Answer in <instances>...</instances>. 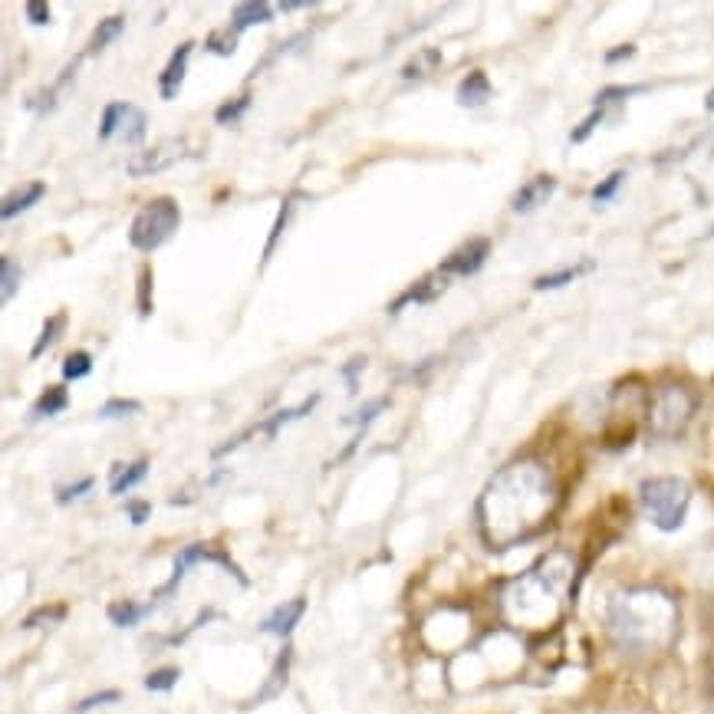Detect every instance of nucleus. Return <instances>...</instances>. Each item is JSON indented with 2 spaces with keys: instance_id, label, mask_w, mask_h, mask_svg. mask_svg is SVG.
Returning <instances> with one entry per match:
<instances>
[{
  "instance_id": "nucleus-1",
  "label": "nucleus",
  "mask_w": 714,
  "mask_h": 714,
  "mask_svg": "<svg viewBox=\"0 0 714 714\" xmlns=\"http://www.w3.org/2000/svg\"><path fill=\"white\" fill-rule=\"evenodd\" d=\"M557 510V484L540 461H514L487 481L478 501L481 537L491 550H510L537 537Z\"/></svg>"
},
{
  "instance_id": "nucleus-2",
  "label": "nucleus",
  "mask_w": 714,
  "mask_h": 714,
  "mask_svg": "<svg viewBox=\"0 0 714 714\" xmlns=\"http://www.w3.org/2000/svg\"><path fill=\"white\" fill-rule=\"evenodd\" d=\"M573 586V557L570 553H550L540 563L510 580L501 593V609L507 626L520 632H547L557 626Z\"/></svg>"
},
{
  "instance_id": "nucleus-3",
  "label": "nucleus",
  "mask_w": 714,
  "mask_h": 714,
  "mask_svg": "<svg viewBox=\"0 0 714 714\" xmlns=\"http://www.w3.org/2000/svg\"><path fill=\"white\" fill-rule=\"evenodd\" d=\"M606 626L622 652L659 655L678 636V603L652 586L622 589L612 596Z\"/></svg>"
},
{
  "instance_id": "nucleus-4",
  "label": "nucleus",
  "mask_w": 714,
  "mask_h": 714,
  "mask_svg": "<svg viewBox=\"0 0 714 714\" xmlns=\"http://www.w3.org/2000/svg\"><path fill=\"white\" fill-rule=\"evenodd\" d=\"M691 504V487L682 478H652L642 484V507L649 520L665 534H672L685 524Z\"/></svg>"
},
{
  "instance_id": "nucleus-5",
  "label": "nucleus",
  "mask_w": 714,
  "mask_h": 714,
  "mask_svg": "<svg viewBox=\"0 0 714 714\" xmlns=\"http://www.w3.org/2000/svg\"><path fill=\"white\" fill-rule=\"evenodd\" d=\"M698 408V395L682 382H668L659 385L649 399V428L659 438H675L685 432V425L691 422Z\"/></svg>"
},
{
  "instance_id": "nucleus-6",
  "label": "nucleus",
  "mask_w": 714,
  "mask_h": 714,
  "mask_svg": "<svg viewBox=\"0 0 714 714\" xmlns=\"http://www.w3.org/2000/svg\"><path fill=\"white\" fill-rule=\"evenodd\" d=\"M181 224V208L175 198H155L145 208H139V214L132 218L129 228V244L135 251L152 254L158 251L165 241H172L175 231Z\"/></svg>"
},
{
  "instance_id": "nucleus-7",
  "label": "nucleus",
  "mask_w": 714,
  "mask_h": 714,
  "mask_svg": "<svg viewBox=\"0 0 714 714\" xmlns=\"http://www.w3.org/2000/svg\"><path fill=\"white\" fill-rule=\"evenodd\" d=\"M320 405V395H310V399L306 402H300V405H293V408H280V412H274L267 418V422H260V425H254L251 432H244V435H237L234 441H228V445L224 448H218L214 451V458H224L228 455V451H234V448H241L247 438L251 435H267V438H277L280 435V428H287L290 422H297V418H306V415H313V408Z\"/></svg>"
},
{
  "instance_id": "nucleus-8",
  "label": "nucleus",
  "mask_w": 714,
  "mask_h": 714,
  "mask_svg": "<svg viewBox=\"0 0 714 714\" xmlns=\"http://www.w3.org/2000/svg\"><path fill=\"white\" fill-rule=\"evenodd\" d=\"M191 149L185 139H175V142H162L155 149H142L139 155L129 162V175L132 178H149V175H162L165 168H172L181 158H188Z\"/></svg>"
},
{
  "instance_id": "nucleus-9",
  "label": "nucleus",
  "mask_w": 714,
  "mask_h": 714,
  "mask_svg": "<svg viewBox=\"0 0 714 714\" xmlns=\"http://www.w3.org/2000/svg\"><path fill=\"white\" fill-rule=\"evenodd\" d=\"M487 254H491V241H487V237H471V241H464L458 251H451L438 270L445 277H471L484 267Z\"/></svg>"
},
{
  "instance_id": "nucleus-10",
  "label": "nucleus",
  "mask_w": 714,
  "mask_h": 714,
  "mask_svg": "<svg viewBox=\"0 0 714 714\" xmlns=\"http://www.w3.org/2000/svg\"><path fill=\"white\" fill-rule=\"evenodd\" d=\"M191 50H195V43L185 40L181 47L172 53V60L165 63V70L162 76H158V93H162V99H175L181 93V83H185V73H188V56Z\"/></svg>"
},
{
  "instance_id": "nucleus-11",
  "label": "nucleus",
  "mask_w": 714,
  "mask_h": 714,
  "mask_svg": "<svg viewBox=\"0 0 714 714\" xmlns=\"http://www.w3.org/2000/svg\"><path fill=\"white\" fill-rule=\"evenodd\" d=\"M445 287H448V277L441 274V270H435L432 277L415 280V287H408V290L402 293V297L392 303V313L405 310L408 303H412V306H425V303H432V300L441 297V293H445Z\"/></svg>"
},
{
  "instance_id": "nucleus-12",
  "label": "nucleus",
  "mask_w": 714,
  "mask_h": 714,
  "mask_svg": "<svg viewBox=\"0 0 714 714\" xmlns=\"http://www.w3.org/2000/svg\"><path fill=\"white\" fill-rule=\"evenodd\" d=\"M306 612V599H290V603H280L270 616L260 622V632H270V636H290L297 629V622L303 619Z\"/></svg>"
},
{
  "instance_id": "nucleus-13",
  "label": "nucleus",
  "mask_w": 714,
  "mask_h": 714,
  "mask_svg": "<svg viewBox=\"0 0 714 714\" xmlns=\"http://www.w3.org/2000/svg\"><path fill=\"white\" fill-rule=\"evenodd\" d=\"M553 191H557V178L537 175L534 181H527V185L514 195V211H517V214H527V211L540 208L543 201H550Z\"/></svg>"
},
{
  "instance_id": "nucleus-14",
  "label": "nucleus",
  "mask_w": 714,
  "mask_h": 714,
  "mask_svg": "<svg viewBox=\"0 0 714 714\" xmlns=\"http://www.w3.org/2000/svg\"><path fill=\"white\" fill-rule=\"evenodd\" d=\"M43 195H47V185H43V181H30V185H24L20 191H10L4 204H0V218L4 221L20 218V214L30 211L37 201H43Z\"/></svg>"
},
{
  "instance_id": "nucleus-15",
  "label": "nucleus",
  "mask_w": 714,
  "mask_h": 714,
  "mask_svg": "<svg viewBox=\"0 0 714 714\" xmlns=\"http://www.w3.org/2000/svg\"><path fill=\"white\" fill-rule=\"evenodd\" d=\"M491 96H494V89H491V79H487L484 70H471L458 83V106H464V109H478Z\"/></svg>"
},
{
  "instance_id": "nucleus-16",
  "label": "nucleus",
  "mask_w": 714,
  "mask_h": 714,
  "mask_svg": "<svg viewBox=\"0 0 714 714\" xmlns=\"http://www.w3.org/2000/svg\"><path fill=\"white\" fill-rule=\"evenodd\" d=\"M274 20V7L264 4V0H251V4H234L231 10V30L241 33L247 27H260Z\"/></svg>"
},
{
  "instance_id": "nucleus-17",
  "label": "nucleus",
  "mask_w": 714,
  "mask_h": 714,
  "mask_svg": "<svg viewBox=\"0 0 714 714\" xmlns=\"http://www.w3.org/2000/svg\"><path fill=\"white\" fill-rule=\"evenodd\" d=\"M145 129H149V119H145V112L139 106H132V102H122V122H119V132L122 139L135 149L142 152V142H145Z\"/></svg>"
},
{
  "instance_id": "nucleus-18",
  "label": "nucleus",
  "mask_w": 714,
  "mask_h": 714,
  "mask_svg": "<svg viewBox=\"0 0 714 714\" xmlns=\"http://www.w3.org/2000/svg\"><path fill=\"white\" fill-rule=\"evenodd\" d=\"M145 478H149V461H132V464H122V468H116V474H112L109 494H112V497L126 494V491H132L135 484H142Z\"/></svg>"
},
{
  "instance_id": "nucleus-19",
  "label": "nucleus",
  "mask_w": 714,
  "mask_h": 714,
  "mask_svg": "<svg viewBox=\"0 0 714 714\" xmlns=\"http://www.w3.org/2000/svg\"><path fill=\"white\" fill-rule=\"evenodd\" d=\"M66 405H70V389H66V385H50V389H43L40 399L33 402V415L53 418V415L66 412Z\"/></svg>"
},
{
  "instance_id": "nucleus-20",
  "label": "nucleus",
  "mask_w": 714,
  "mask_h": 714,
  "mask_svg": "<svg viewBox=\"0 0 714 714\" xmlns=\"http://www.w3.org/2000/svg\"><path fill=\"white\" fill-rule=\"evenodd\" d=\"M122 30H126V17H106L102 24L93 30V40H89V50L86 53H99V50H106L109 43H116L122 37Z\"/></svg>"
},
{
  "instance_id": "nucleus-21",
  "label": "nucleus",
  "mask_w": 714,
  "mask_h": 714,
  "mask_svg": "<svg viewBox=\"0 0 714 714\" xmlns=\"http://www.w3.org/2000/svg\"><path fill=\"white\" fill-rule=\"evenodd\" d=\"M66 326V313H56V316H50L47 323H43V330H40V336H37V343H33V349H30V359H40L43 353H47V349L56 343V339H60V330Z\"/></svg>"
},
{
  "instance_id": "nucleus-22",
  "label": "nucleus",
  "mask_w": 714,
  "mask_h": 714,
  "mask_svg": "<svg viewBox=\"0 0 714 714\" xmlns=\"http://www.w3.org/2000/svg\"><path fill=\"white\" fill-rule=\"evenodd\" d=\"M293 208H297V191H293V195L283 198V204H280L277 221H274V231H270V237H267V247H264V260H270V254H274V247H277V241H280V234L287 231V221H290Z\"/></svg>"
},
{
  "instance_id": "nucleus-23",
  "label": "nucleus",
  "mask_w": 714,
  "mask_h": 714,
  "mask_svg": "<svg viewBox=\"0 0 714 714\" xmlns=\"http://www.w3.org/2000/svg\"><path fill=\"white\" fill-rule=\"evenodd\" d=\"M385 408H389V399H385V395H379V399L362 402V405H359V412H356V415H346L343 422H346V425H356L359 432H362V428H366V425L376 422V418L385 412Z\"/></svg>"
},
{
  "instance_id": "nucleus-24",
  "label": "nucleus",
  "mask_w": 714,
  "mask_h": 714,
  "mask_svg": "<svg viewBox=\"0 0 714 714\" xmlns=\"http://www.w3.org/2000/svg\"><path fill=\"white\" fill-rule=\"evenodd\" d=\"M251 96H237V99H228V102H221L218 112H214V122L218 126H234V122H241L244 119V112L251 109Z\"/></svg>"
},
{
  "instance_id": "nucleus-25",
  "label": "nucleus",
  "mask_w": 714,
  "mask_h": 714,
  "mask_svg": "<svg viewBox=\"0 0 714 714\" xmlns=\"http://www.w3.org/2000/svg\"><path fill=\"white\" fill-rule=\"evenodd\" d=\"M89 372H93V356L86 353V349H76L63 359V379L66 382H76V379H86Z\"/></svg>"
},
{
  "instance_id": "nucleus-26",
  "label": "nucleus",
  "mask_w": 714,
  "mask_h": 714,
  "mask_svg": "<svg viewBox=\"0 0 714 714\" xmlns=\"http://www.w3.org/2000/svg\"><path fill=\"white\" fill-rule=\"evenodd\" d=\"M20 287V267L10 257H0V303H10Z\"/></svg>"
},
{
  "instance_id": "nucleus-27",
  "label": "nucleus",
  "mask_w": 714,
  "mask_h": 714,
  "mask_svg": "<svg viewBox=\"0 0 714 714\" xmlns=\"http://www.w3.org/2000/svg\"><path fill=\"white\" fill-rule=\"evenodd\" d=\"M589 267H593V264H580V267H570V270H557V274L537 277V280H534V290H557V287H566V283H573L576 277H583Z\"/></svg>"
},
{
  "instance_id": "nucleus-28",
  "label": "nucleus",
  "mask_w": 714,
  "mask_h": 714,
  "mask_svg": "<svg viewBox=\"0 0 714 714\" xmlns=\"http://www.w3.org/2000/svg\"><path fill=\"white\" fill-rule=\"evenodd\" d=\"M145 612H149V606H135V603H112L109 606V619L116 622V626H122V629H129V626H135V622H139Z\"/></svg>"
},
{
  "instance_id": "nucleus-29",
  "label": "nucleus",
  "mask_w": 714,
  "mask_h": 714,
  "mask_svg": "<svg viewBox=\"0 0 714 714\" xmlns=\"http://www.w3.org/2000/svg\"><path fill=\"white\" fill-rule=\"evenodd\" d=\"M139 412H142L139 399H109L106 405L99 408V418H129V415H139Z\"/></svg>"
},
{
  "instance_id": "nucleus-30",
  "label": "nucleus",
  "mask_w": 714,
  "mask_h": 714,
  "mask_svg": "<svg viewBox=\"0 0 714 714\" xmlns=\"http://www.w3.org/2000/svg\"><path fill=\"white\" fill-rule=\"evenodd\" d=\"M119 122H122V102H109L106 109H102V122H99V139L109 142L112 135L119 132Z\"/></svg>"
},
{
  "instance_id": "nucleus-31",
  "label": "nucleus",
  "mask_w": 714,
  "mask_h": 714,
  "mask_svg": "<svg viewBox=\"0 0 714 714\" xmlns=\"http://www.w3.org/2000/svg\"><path fill=\"white\" fill-rule=\"evenodd\" d=\"M622 181H626V172H612L606 181H599V185L593 188V201L596 204H606L616 198V191L622 188Z\"/></svg>"
},
{
  "instance_id": "nucleus-32",
  "label": "nucleus",
  "mask_w": 714,
  "mask_h": 714,
  "mask_svg": "<svg viewBox=\"0 0 714 714\" xmlns=\"http://www.w3.org/2000/svg\"><path fill=\"white\" fill-rule=\"evenodd\" d=\"M139 316L142 320L152 316V270L149 267L139 270Z\"/></svg>"
},
{
  "instance_id": "nucleus-33",
  "label": "nucleus",
  "mask_w": 714,
  "mask_h": 714,
  "mask_svg": "<svg viewBox=\"0 0 714 714\" xmlns=\"http://www.w3.org/2000/svg\"><path fill=\"white\" fill-rule=\"evenodd\" d=\"M204 50L208 53H218V56H231L237 50V33H211L208 43H204Z\"/></svg>"
},
{
  "instance_id": "nucleus-34",
  "label": "nucleus",
  "mask_w": 714,
  "mask_h": 714,
  "mask_svg": "<svg viewBox=\"0 0 714 714\" xmlns=\"http://www.w3.org/2000/svg\"><path fill=\"white\" fill-rule=\"evenodd\" d=\"M93 478H83V481H76V484H66V487H60V491H56V501L60 504H70V501H79V497H86L89 491H93Z\"/></svg>"
},
{
  "instance_id": "nucleus-35",
  "label": "nucleus",
  "mask_w": 714,
  "mask_h": 714,
  "mask_svg": "<svg viewBox=\"0 0 714 714\" xmlns=\"http://www.w3.org/2000/svg\"><path fill=\"white\" fill-rule=\"evenodd\" d=\"M178 682V668H158V672H152L149 678H145V688L149 691H168V688H175Z\"/></svg>"
},
{
  "instance_id": "nucleus-36",
  "label": "nucleus",
  "mask_w": 714,
  "mask_h": 714,
  "mask_svg": "<svg viewBox=\"0 0 714 714\" xmlns=\"http://www.w3.org/2000/svg\"><path fill=\"white\" fill-rule=\"evenodd\" d=\"M425 63H441V53H438V50H425L422 56H418V60L405 63L402 76H405V79H418V76H425V73H428V70H425Z\"/></svg>"
},
{
  "instance_id": "nucleus-37",
  "label": "nucleus",
  "mask_w": 714,
  "mask_h": 714,
  "mask_svg": "<svg viewBox=\"0 0 714 714\" xmlns=\"http://www.w3.org/2000/svg\"><path fill=\"white\" fill-rule=\"evenodd\" d=\"M24 14L30 24H37V27H47L50 24V4L47 0H27L24 4Z\"/></svg>"
},
{
  "instance_id": "nucleus-38",
  "label": "nucleus",
  "mask_w": 714,
  "mask_h": 714,
  "mask_svg": "<svg viewBox=\"0 0 714 714\" xmlns=\"http://www.w3.org/2000/svg\"><path fill=\"white\" fill-rule=\"evenodd\" d=\"M122 695L119 691H99V695H93V698H86V701H79V714H86V711H93V708H99V705H112V701H119Z\"/></svg>"
},
{
  "instance_id": "nucleus-39",
  "label": "nucleus",
  "mask_w": 714,
  "mask_h": 714,
  "mask_svg": "<svg viewBox=\"0 0 714 714\" xmlns=\"http://www.w3.org/2000/svg\"><path fill=\"white\" fill-rule=\"evenodd\" d=\"M366 369V359L356 356V359H349L346 366H343V379H346V392H356V379H359V372Z\"/></svg>"
},
{
  "instance_id": "nucleus-40",
  "label": "nucleus",
  "mask_w": 714,
  "mask_h": 714,
  "mask_svg": "<svg viewBox=\"0 0 714 714\" xmlns=\"http://www.w3.org/2000/svg\"><path fill=\"white\" fill-rule=\"evenodd\" d=\"M149 514H152V507L145 504V501H132V504H129V517H132L135 527L145 524V520H149Z\"/></svg>"
},
{
  "instance_id": "nucleus-41",
  "label": "nucleus",
  "mask_w": 714,
  "mask_h": 714,
  "mask_svg": "<svg viewBox=\"0 0 714 714\" xmlns=\"http://www.w3.org/2000/svg\"><path fill=\"white\" fill-rule=\"evenodd\" d=\"M632 53H636V47H622V50H612V53H606V63L626 60V56H632Z\"/></svg>"
},
{
  "instance_id": "nucleus-42",
  "label": "nucleus",
  "mask_w": 714,
  "mask_h": 714,
  "mask_svg": "<svg viewBox=\"0 0 714 714\" xmlns=\"http://www.w3.org/2000/svg\"><path fill=\"white\" fill-rule=\"evenodd\" d=\"M306 7H313V4H306V0H283L280 10H306Z\"/></svg>"
},
{
  "instance_id": "nucleus-43",
  "label": "nucleus",
  "mask_w": 714,
  "mask_h": 714,
  "mask_svg": "<svg viewBox=\"0 0 714 714\" xmlns=\"http://www.w3.org/2000/svg\"><path fill=\"white\" fill-rule=\"evenodd\" d=\"M705 109H708V112H714V89H711L708 99H705Z\"/></svg>"
}]
</instances>
